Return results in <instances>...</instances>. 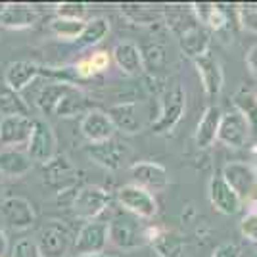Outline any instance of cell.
Masks as SVG:
<instances>
[{
    "label": "cell",
    "mask_w": 257,
    "mask_h": 257,
    "mask_svg": "<svg viewBox=\"0 0 257 257\" xmlns=\"http://www.w3.org/2000/svg\"><path fill=\"white\" fill-rule=\"evenodd\" d=\"M232 104L234 109L240 111L246 117L247 125L251 128V137H255L257 131V98L253 94V90H249L246 86H240L232 96Z\"/></svg>",
    "instance_id": "f546056e"
},
{
    "label": "cell",
    "mask_w": 257,
    "mask_h": 257,
    "mask_svg": "<svg viewBox=\"0 0 257 257\" xmlns=\"http://www.w3.org/2000/svg\"><path fill=\"white\" fill-rule=\"evenodd\" d=\"M33 169L31 158L18 148H6L0 152V175L10 179H22Z\"/></svg>",
    "instance_id": "d4e9b609"
},
{
    "label": "cell",
    "mask_w": 257,
    "mask_h": 257,
    "mask_svg": "<svg viewBox=\"0 0 257 257\" xmlns=\"http://www.w3.org/2000/svg\"><path fill=\"white\" fill-rule=\"evenodd\" d=\"M0 115L2 117L29 115V104L23 100L22 92H16L6 83H0Z\"/></svg>",
    "instance_id": "f1b7e54d"
},
{
    "label": "cell",
    "mask_w": 257,
    "mask_h": 257,
    "mask_svg": "<svg viewBox=\"0 0 257 257\" xmlns=\"http://www.w3.org/2000/svg\"><path fill=\"white\" fill-rule=\"evenodd\" d=\"M41 179L44 186H48L50 190L65 194L75 190L77 182H79V171L65 154H56L50 161L43 163Z\"/></svg>",
    "instance_id": "3957f363"
},
{
    "label": "cell",
    "mask_w": 257,
    "mask_h": 257,
    "mask_svg": "<svg viewBox=\"0 0 257 257\" xmlns=\"http://www.w3.org/2000/svg\"><path fill=\"white\" fill-rule=\"evenodd\" d=\"M211 257H240V247L234 242H223L215 247Z\"/></svg>",
    "instance_id": "74e56055"
},
{
    "label": "cell",
    "mask_w": 257,
    "mask_h": 257,
    "mask_svg": "<svg viewBox=\"0 0 257 257\" xmlns=\"http://www.w3.org/2000/svg\"><path fill=\"white\" fill-rule=\"evenodd\" d=\"M186 111V92L179 83L167 88L160 100V115L150 125L154 135H167L179 125Z\"/></svg>",
    "instance_id": "7a4b0ae2"
},
{
    "label": "cell",
    "mask_w": 257,
    "mask_h": 257,
    "mask_svg": "<svg viewBox=\"0 0 257 257\" xmlns=\"http://www.w3.org/2000/svg\"><path fill=\"white\" fill-rule=\"evenodd\" d=\"M194 67L200 75L205 94L209 98L219 96L223 86H225V71H223V65L219 62V58L211 52H207L202 58L194 60Z\"/></svg>",
    "instance_id": "9a60e30c"
},
{
    "label": "cell",
    "mask_w": 257,
    "mask_h": 257,
    "mask_svg": "<svg viewBox=\"0 0 257 257\" xmlns=\"http://www.w3.org/2000/svg\"><path fill=\"white\" fill-rule=\"evenodd\" d=\"M221 177L226 181V184L236 192V196L247 202L253 196H257V175L251 163L246 161H228L223 165Z\"/></svg>",
    "instance_id": "52a82bcc"
},
{
    "label": "cell",
    "mask_w": 257,
    "mask_h": 257,
    "mask_svg": "<svg viewBox=\"0 0 257 257\" xmlns=\"http://www.w3.org/2000/svg\"><path fill=\"white\" fill-rule=\"evenodd\" d=\"M107 246V223L104 221H88L79 228L73 249L77 255L81 253H104Z\"/></svg>",
    "instance_id": "7c38bea8"
},
{
    "label": "cell",
    "mask_w": 257,
    "mask_h": 257,
    "mask_svg": "<svg viewBox=\"0 0 257 257\" xmlns=\"http://www.w3.org/2000/svg\"><path fill=\"white\" fill-rule=\"evenodd\" d=\"M0 219L14 230H27L35 225L37 213L29 200L22 196H12L0 202Z\"/></svg>",
    "instance_id": "30bf717a"
},
{
    "label": "cell",
    "mask_w": 257,
    "mask_h": 257,
    "mask_svg": "<svg viewBox=\"0 0 257 257\" xmlns=\"http://www.w3.org/2000/svg\"><path fill=\"white\" fill-rule=\"evenodd\" d=\"M2 188H4V182H2V175H0V194H2Z\"/></svg>",
    "instance_id": "ee69618b"
},
{
    "label": "cell",
    "mask_w": 257,
    "mask_h": 257,
    "mask_svg": "<svg viewBox=\"0 0 257 257\" xmlns=\"http://www.w3.org/2000/svg\"><path fill=\"white\" fill-rule=\"evenodd\" d=\"M146 238L160 257H181L184 251V240L173 230L160 226H146Z\"/></svg>",
    "instance_id": "44dd1931"
},
{
    "label": "cell",
    "mask_w": 257,
    "mask_h": 257,
    "mask_svg": "<svg viewBox=\"0 0 257 257\" xmlns=\"http://www.w3.org/2000/svg\"><path fill=\"white\" fill-rule=\"evenodd\" d=\"M111 58L119 67V71L125 73L127 77H140L146 69L142 50L139 48V44L133 41H121L115 44L111 50Z\"/></svg>",
    "instance_id": "ffe728a7"
},
{
    "label": "cell",
    "mask_w": 257,
    "mask_h": 257,
    "mask_svg": "<svg viewBox=\"0 0 257 257\" xmlns=\"http://www.w3.org/2000/svg\"><path fill=\"white\" fill-rule=\"evenodd\" d=\"M73 240L75 236L69 230V226L58 219H50L41 226L37 236V246L43 257H64Z\"/></svg>",
    "instance_id": "5b68a950"
},
{
    "label": "cell",
    "mask_w": 257,
    "mask_h": 257,
    "mask_svg": "<svg viewBox=\"0 0 257 257\" xmlns=\"http://www.w3.org/2000/svg\"><path fill=\"white\" fill-rule=\"evenodd\" d=\"M56 148H58V140L54 135V128L43 119H35L31 139L25 144V154L31 158L33 163L37 161L43 165L58 154Z\"/></svg>",
    "instance_id": "ba28073f"
},
{
    "label": "cell",
    "mask_w": 257,
    "mask_h": 257,
    "mask_svg": "<svg viewBox=\"0 0 257 257\" xmlns=\"http://www.w3.org/2000/svg\"><path fill=\"white\" fill-rule=\"evenodd\" d=\"M75 83H67V81H62V79H56V81H48L46 85L39 90L37 94V107L43 111L44 115H54L56 111V106L58 102L62 100V96L65 94V90Z\"/></svg>",
    "instance_id": "4316f807"
},
{
    "label": "cell",
    "mask_w": 257,
    "mask_h": 257,
    "mask_svg": "<svg viewBox=\"0 0 257 257\" xmlns=\"http://www.w3.org/2000/svg\"><path fill=\"white\" fill-rule=\"evenodd\" d=\"M56 14L58 18H65V20H81L85 22L86 6L85 4H77V2H64L56 6Z\"/></svg>",
    "instance_id": "836d02e7"
},
{
    "label": "cell",
    "mask_w": 257,
    "mask_h": 257,
    "mask_svg": "<svg viewBox=\"0 0 257 257\" xmlns=\"http://www.w3.org/2000/svg\"><path fill=\"white\" fill-rule=\"evenodd\" d=\"M253 139H255V144H257V131H255V137H253Z\"/></svg>",
    "instance_id": "bcb514c9"
},
{
    "label": "cell",
    "mask_w": 257,
    "mask_h": 257,
    "mask_svg": "<svg viewBox=\"0 0 257 257\" xmlns=\"http://www.w3.org/2000/svg\"><path fill=\"white\" fill-rule=\"evenodd\" d=\"M75 73L79 77H83V79H88V77L94 75V69H92V65H90V60H88V58L81 60V62H77Z\"/></svg>",
    "instance_id": "ab89813d"
},
{
    "label": "cell",
    "mask_w": 257,
    "mask_h": 257,
    "mask_svg": "<svg viewBox=\"0 0 257 257\" xmlns=\"http://www.w3.org/2000/svg\"><path fill=\"white\" fill-rule=\"evenodd\" d=\"M209 44H211V31L202 23L194 22L179 33V46L182 54L192 62L209 52Z\"/></svg>",
    "instance_id": "e0dca14e"
},
{
    "label": "cell",
    "mask_w": 257,
    "mask_h": 257,
    "mask_svg": "<svg viewBox=\"0 0 257 257\" xmlns=\"http://www.w3.org/2000/svg\"><path fill=\"white\" fill-rule=\"evenodd\" d=\"M253 154H255V158H253V163H251V165H253V169H255V175H257V144L253 146Z\"/></svg>",
    "instance_id": "7bdbcfd3"
},
{
    "label": "cell",
    "mask_w": 257,
    "mask_h": 257,
    "mask_svg": "<svg viewBox=\"0 0 257 257\" xmlns=\"http://www.w3.org/2000/svg\"><path fill=\"white\" fill-rule=\"evenodd\" d=\"M43 75V67L35 62L20 60V62H12L8 64L4 71V83L14 88L16 92H22L23 88L31 85L37 77Z\"/></svg>",
    "instance_id": "cb8c5ba5"
},
{
    "label": "cell",
    "mask_w": 257,
    "mask_h": 257,
    "mask_svg": "<svg viewBox=\"0 0 257 257\" xmlns=\"http://www.w3.org/2000/svg\"><path fill=\"white\" fill-rule=\"evenodd\" d=\"M35 119L29 115H14L0 119V144L6 148H16L20 144H27L31 139Z\"/></svg>",
    "instance_id": "d6986e66"
},
{
    "label": "cell",
    "mask_w": 257,
    "mask_h": 257,
    "mask_svg": "<svg viewBox=\"0 0 257 257\" xmlns=\"http://www.w3.org/2000/svg\"><path fill=\"white\" fill-rule=\"evenodd\" d=\"M85 23L86 22H81V20H65V18L56 16L50 22V25H48V29L62 41H73L75 43L79 39V35L85 29Z\"/></svg>",
    "instance_id": "1f68e13d"
},
{
    "label": "cell",
    "mask_w": 257,
    "mask_h": 257,
    "mask_svg": "<svg viewBox=\"0 0 257 257\" xmlns=\"http://www.w3.org/2000/svg\"><path fill=\"white\" fill-rule=\"evenodd\" d=\"M107 242L123 251L139 249L148 244L146 226L131 213L113 215V219L107 223Z\"/></svg>",
    "instance_id": "6da1fadb"
},
{
    "label": "cell",
    "mask_w": 257,
    "mask_h": 257,
    "mask_svg": "<svg viewBox=\"0 0 257 257\" xmlns=\"http://www.w3.org/2000/svg\"><path fill=\"white\" fill-rule=\"evenodd\" d=\"M75 257H113V255H107V253H81V255Z\"/></svg>",
    "instance_id": "b9f144b4"
},
{
    "label": "cell",
    "mask_w": 257,
    "mask_h": 257,
    "mask_svg": "<svg viewBox=\"0 0 257 257\" xmlns=\"http://www.w3.org/2000/svg\"><path fill=\"white\" fill-rule=\"evenodd\" d=\"M107 33H109V22L106 18H94L85 23V29L79 35L75 44L79 48H92L106 39Z\"/></svg>",
    "instance_id": "4dcf8cb0"
},
{
    "label": "cell",
    "mask_w": 257,
    "mask_h": 257,
    "mask_svg": "<svg viewBox=\"0 0 257 257\" xmlns=\"http://www.w3.org/2000/svg\"><path fill=\"white\" fill-rule=\"evenodd\" d=\"M79 128L88 144L106 142V140L113 139V135H115V127H113L111 119L102 109H88L81 119Z\"/></svg>",
    "instance_id": "2e32d148"
},
{
    "label": "cell",
    "mask_w": 257,
    "mask_h": 257,
    "mask_svg": "<svg viewBox=\"0 0 257 257\" xmlns=\"http://www.w3.org/2000/svg\"><path fill=\"white\" fill-rule=\"evenodd\" d=\"M253 94H255V98H257V86H255V90H253Z\"/></svg>",
    "instance_id": "f6af8a7d"
},
{
    "label": "cell",
    "mask_w": 257,
    "mask_h": 257,
    "mask_svg": "<svg viewBox=\"0 0 257 257\" xmlns=\"http://www.w3.org/2000/svg\"><path fill=\"white\" fill-rule=\"evenodd\" d=\"M12 257H43L37 242L31 238H20L12 247Z\"/></svg>",
    "instance_id": "e575fe53"
},
{
    "label": "cell",
    "mask_w": 257,
    "mask_h": 257,
    "mask_svg": "<svg viewBox=\"0 0 257 257\" xmlns=\"http://www.w3.org/2000/svg\"><path fill=\"white\" fill-rule=\"evenodd\" d=\"M221 117L223 111L219 106H207L202 113V117L198 121V127L194 133V140L196 146L200 150H207L211 148L217 140V133H219V125H221Z\"/></svg>",
    "instance_id": "7402d4cb"
},
{
    "label": "cell",
    "mask_w": 257,
    "mask_h": 257,
    "mask_svg": "<svg viewBox=\"0 0 257 257\" xmlns=\"http://www.w3.org/2000/svg\"><path fill=\"white\" fill-rule=\"evenodd\" d=\"M86 104H88V100H86L85 92L77 85H71L65 90V94L62 96V100L58 102L54 115H58V117H62V119L75 117V115L83 113V111H85V113L88 111V109H86Z\"/></svg>",
    "instance_id": "83f0119b"
},
{
    "label": "cell",
    "mask_w": 257,
    "mask_h": 257,
    "mask_svg": "<svg viewBox=\"0 0 257 257\" xmlns=\"http://www.w3.org/2000/svg\"><path fill=\"white\" fill-rule=\"evenodd\" d=\"M90 65H92V69H94V73L98 71H104L109 67V62H111V56L106 52V50H100V52H94L90 58Z\"/></svg>",
    "instance_id": "8d00e7d4"
},
{
    "label": "cell",
    "mask_w": 257,
    "mask_h": 257,
    "mask_svg": "<svg viewBox=\"0 0 257 257\" xmlns=\"http://www.w3.org/2000/svg\"><path fill=\"white\" fill-rule=\"evenodd\" d=\"M249 137H251V128H249L246 117L240 111L230 109V111L223 113L219 133H217L219 142H223L228 148H244Z\"/></svg>",
    "instance_id": "8fae6325"
},
{
    "label": "cell",
    "mask_w": 257,
    "mask_h": 257,
    "mask_svg": "<svg viewBox=\"0 0 257 257\" xmlns=\"http://www.w3.org/2000/svg\"><path fill=\"white\" fill-rule=\"evenodd\" d=\"M192 14L209 31H223L228 25V14L221 4H192Z\"/></svg>",
    "instance_id": "484cf974"
},
{
    "label": "cell",
    "mask_w": 257,
    "mask_h": 257,
    "mask_svg": "<svg viewBox=\"0 0 257 257\" xmlns=\"http://www.w3.org/2000/svg\"><path fill=\"white\" fill-rule=\"evenodd\" d=\"M207 196H209V202L213 205V209L221 215H236L242 207V200L236 196V192L226 184V181L221 175H215L209 181L207 186Z\"/></svg>",
    "instance_id": "ac0fdd59"
},
{
    "label": "cell",
    "mask_w": 257,
    "mask_h": 257,
    "mask_svg": "<svg viewBox=\"0 0 257 257\" xmlns=\"http://www.w3.org/2000/svg\"><path fill=\"white\" fill-rule=\"evenodd\" d=\"M238 22L246 31L257 35V4H242L236 8Z\"/></svg>",
    "instance_id": "d6a6232c"
},
{
    "label": "cell",
    "mask_w": 257,
    "mask_h": 257,
    "mask_svg": "<svg viewBox=\"0 0 257 257\" xmlns=\"http://www.w3.org/2000/svg\"><path fill=\"white\" fill-rule=\"evenodd\" d=\"M240 232H242V236L246 240L257 244V209H253V211H249V213H246L242 217V221H240Z\"/></svg>",
    "instance_id": "d590c367"
},
{
    "label": "cell",
    "mask_w": 257,
    "mask_h": 257,
    "mask_svg": "<svg viewBox=\"0 0 257 257\" xmlns=\"http://www.w3.org/2000/svg\"><path fill=\"white\" fill-rule=\"evenodd\" d=\"M117 202L123 207V211L135 215L142 221H150L158 213V200L154 198V194L135 182L117 188Z\"/></svg>",
    "instance_id": "8992f818"
},
{
    "label": "cell",
    "mask_w": 257,
    "mask_h": 257,
    "mask_svg": "<svg viewBox=\"0 0 257 257\" xmlns=\"http://www.w3.org/2000/svg\"><path fill=\"white\" fill-rule=\"evenodd\" d=\"M39 22V14L31 6L0 4V27L4 29H29Z\"/></svg>",
    "instance_id": "603a6c76"
},
{
    "label": "cell",
    "mask_w": 257,
    "mask_h": 257,
    "mask_svg": "<svg viewBox=\"0 0 257 257\" xmlns=\"http://www.w3.org/2000/svg\"><path fill=\"white\" fill-rule=\"evenodd\" d=\"M246 67L247 73L257 81V44H253L246 52Z\"/></svg>",
    "instance_id": "f35d334b"
},
{
    "label": "cell",
    "mask_w": 257,
    "mask_h": 257,
    "mask_svg": "<svg viewBox=\"0 0 257 257\" xmlns=\"http://www.w3.org/2000/svg\"><path fill=\"white\" fill-rule=\"evenodd\" d=\"M251 257H257V251H255V253H253V255H251Z\"/></svg>",
    "instance_id": "7dc6e473"
},
{
    "label": "cell",
    "mask_w": 257,
    "mask_h": 257,
    "mask_svg": "<svg viewBox=\"0 0 257 257\" xmlns=\"http://www.w3.org/2000/svg\"><path fill=\"white\" fill-rule=\"evenodd\" d=\"M6 249H8V238H6V232L0 228V257H4Z\"/></svg>",
    "instance_id": "60d3db41"
},
{
    "label": "cell",
    "mask_w": 257,
    "mask_h": 257,
    "mask_svg": "<svg viewBox=\"0 0 257 257\" xmlns=\"http://www.w3.org/2000/svg\"><path fill=\"white\" fill-rule=\"evenodd\" d=\"M131 177L135 184L146 188L148 192H161L169 186V173L156 161H137L131 165Z\"/></svg>",
    "instance_id": "5bb4252c"
},
{
    "label": "cell",
    "mask_w": 257,
    "mask_h": 257,
    "mask_svg": "<svg viewBox=\"0 0 257 257\" xmlns=\"http://www.w3.org/2000/svg\"><path fill=\"white\" fill-rule=\"evenodd\" d=\"M111 204V196L107 190H104L102 186H96V184H88V186H83L73 192L71 196V211L75 217L83 219V221H96V217L106 211Z\"/></svg>",
    "instance_id": "277c9868"
},
{
    "label": "cell",
    "mask_w": 257,
    "mask_h": 257,
    "mask_svg": "<svg viewBox=\"0 0 257 257\" xmlns=\"http://www.w3.org/2000/svg\"><path fill=\"white\" fill-rule=\"evenodd\" d=\"M115 131L123 135H139L144 128V113L139 102H121L106 111Z\"/></svg>",
    "instance_id": "4fadbf2b"
},
{
    "label": "cell",
    "mask_w": 257,
    "mask_h": 257,
    "mask_svg": "<svg viewBox=\"0 0 257 257\" xmlns=\"http://www.w3.org/2000/svg\"><path fill=\"white\" fill-rule=\"evenodd\" d=\"M128 154H131V150H128L127 144L115 139L86 146V156L90 158V161H94L96 165H100L106 171H119L123 167L125 160L128 158Z\"/></svg>",
    "instance_id": "9c48e42d"
}]
</instances>
